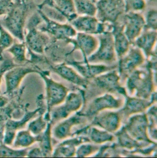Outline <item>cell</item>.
Listing matches in <instances>:
<instances>
[{
	"label": "cell",
	"instance_id": "6da1fadb",
	"mask_svg": "<svg viewBox=\"0 0 157 158\" xmlns=\"http://www.w3.org/2000/svg\"><path fill=\"white\" fill-rule=\"evenodd\" d=\"M37 10L34 0H14L9 12L1 25L20 42L25 41V30L27 19Z\"/></svg>",
	"mask_w": 157,
	"mask_h": 158
},
{
	"label": "cell",
	"instance_id": "7a4b0ae2",
	"mask_svg": "<svg viewBox=\"0 0 157 158\" xmlns=\"http://www.w3.org/2000/svg\"><path fill=\"white\" fill-rule=\"evenodd\" d=\"M144 64L128 77L125 89L130 95L148 99L156 92V72Z\"/></svg>",
	"mask_w": 157,
	"mask_h": 158
},
{
	"label": "cell",
	"instance_id": "3957f363",
	"mask_svg": "<svg viewBox=\"0 0 157 158\" xmlns=\"http://www.w3.org/2000/svg\"><path fill=\"white\" fill-rule=\"evenodd\" d=\"M42 22V19L38 14L30 16L25 25V43L27 49L36 54L43 55L51 40L47 33L38 28Z\"/></svg>",
	"mask_w": 157,
	"mask_h": 158
},
{
	"label": "cell",
	"instance_id": "277c9868",
	"mask_svg": "<svg viewBox=\"0 0 157 158\" xmlns=\"http://www.w3.org/2000/svg\"><path fill=\"white\" fill-rule=\"evenodd\" d=\"M37 9L49 19L61 23H70L78 15L73 0H44L37 4Z\"/></svg>",
	"mask_w": 157,
	"mask_h": 158
},
{
	"label": "cell",
	"instance_id": "5b68a950",
	"mask_svg": "<svg viewBox=\"0 0 157 158\" xmlns=\"http://www.w3.org/2000/svg\"><path fill=\"white\" fill-rule=\"evenodd\" d=\"M38 75L43 79L46 85L45 98L47 109L44 116L47 121L50 122V110L64 102L70 89L63 84L54 80L50 76V71L41 69Z\"/></svg>",
	"mask_w": 157,
	"mask_h": 158
},
{
	"label": "cell",
	"instance_id": "8992f818",
	"mask_svg": "<svg viewBox=\"0 0 157 158\" xmlns=\"http://www.w3.org/2000/svg\"><path fill=\"white\" fill-rule=\"evenodd\" d=\"M85 94L82 90L69 92L64 102L50 111V122L53 125L67 118L73 113L81 111L85 103Z\"/></svg>",
	"mask_w": 157,
	"mask_h": 158
},
{
	"label": "cell",
	"instance_id": "52a82bcc",
	"mask_svg": "<svg viewBox=\"0 0 157 158\" xmlns=\"http://www.w3.org/2000/svg\"><path fill=\"white\" fill-rule=\"evenodd\" d=\"M37 108L33 111H29L26 107L25 113L22 118L18 120L9 119L6 123L5 132L2 143L6 145H12L16 133L18 131L23 129L26 124L33 118L38 116L39 114L45 113L46 111V105H44V98L42 94L39 95L36 99Z\"/></svg>",
	"mask_w": 157,
	"mask_h": 158
},
{
	"label": "cell",
	"instance_id": "ba28073f",
	"mask_svg": "<svg viewBox=\"0 0 157 158\" xmlns=\"http://www.w3.org/2000/svg\"><path fill=\"white\" fill-rule=\"evenodd\" d=\"M98 36L99 44L97 49L87 59V62L113 65L117 60L114 43L113 35L110 31H106Z\"/></svg>",
	"mask_w": 157,
	"mask_h": 158
},
{
	"label": "cell",
	"instance_id": "9c48e42d",
	"mask_svg": "<svg viewBox=\"0 0 157 158\" xmlns=\"http://www.w3.org/2000/svg\"><path fill=\"white\" fill-rule=\"evenodd\" d=\"M37 11L43 19V25H40L38 28L47 33L50 38L51 41H66L69 39L73 38L77 34L76 30L68 22L61 23L49 19L42 10L38 9Z\"/></svg>",
	"mask_w": 157,
	"mask_h": 158
},
{
	"label": "cell",
	"instance_id": "30bf717a",
	"mask_svg": "<svg viewBox=\"0 0 157 158\" xmlns=\"http://www.w3.org/2000/svg\"><path fill=\"white\" fill-rule=\"evenodd\" d=\"M96 17L103 23H114L125 13L124 0H98L95 2Z\"/></svg>",
	"mask_w": 157,
	"mask_h": 158
},
{
	"label": "cell",
	"instance_id": "8fae6325",
	"mask_svg": "<svg viewBox=\"0 0 157 158\" xmlns=\"http://www.w3.org/2000/svg\"><path fill=\"white\" fill-rule=\"evenodd\" d=\"M123 105L122 98L115 97L112 94L105 93L95 98L85 111H80V113L90 121L95 116L101 111L120 109Z\"/></svg>",
	"mask_w": 157,
	"mask_h": 158
},
{
	"label": "cell",
	"instance_id": "7c38bea8",
	"mask_svg": "<svg viewBox=\"0 0 157 158\" xmlns=\"http://www.w3.org/2000/svg\"><path fill=\"white\" fill-rule=\"evenodd\" d=\"M146 62V57L142 51L131 44L127 53L119 59L117 70L121 80H126L128 77Z\"/></svg>",
	"mask_w": 157,
	"mask_h": 158
},
{
	"label": "cell",
	"instance_id": "4fadbf2b",
	"mask_svg": "<svg viewBox=\"0 0 157 158\" xmlns=\"http://www.w3.org/2000/svg\"><path fill=\"white\" fill-rule=\"evenodd\" d=\"M127 132L136 140L147 144L157 143L153 141L148 134V121L145 113L130 116L123 126Z\"/></svg>",
	"mask_w": 157,
	"mask_h": 158
},
{
	"label": "cell",
	"instance_id": "5bb4252c",
	"mask_svg": "<svg viewBox=\"0 0 157 158\" xmlns=\"http://www.w3.org/2000/svg\"><path fill=\"white\" fill-rule=\"evenodd\" d=\"M41 69L36 65L27 64L18 65L9 70L5 73L6 91L4 95L7 97L11 95L14 92L19 89L20 84L24 78L30 73H39Z\"/></svg>",
	"mask_w": 157,
	"mask_h": 158
},
{
	"label": "cell",
	"instance_id": "9a60e30c",
	"mask_svg": "<svg viewBox=\"0 0 157 158\" xmlns=\"http://www.w3.org/2000/svg\"><path fill=\"white\" fill-rule=\"evenodd\" d=\"M70 23L77 32L98 35L106 31H111V23L99 22L96 16L78 15Z\"/></svg>",
	"mask_w": 157,
	"mask_h": 158
},
{
	"label": "cell",
	"instance_id": "2e32d148",
	"mask_svg": "<svg viewBox=\"0 0 157 158\" xmlns=\"http://www.w3.org/2000/svg\"><path fill=\"white\" fill-rule=\"evenodd\" d=\"M66 43L73 45V48L66 54V57L71 55L76 51L79 50L83 55L82 62L87 63L88 57L97 49L99 41L98 38L93 35L78 32L74 38L69 39L66 41Z\"/></svg>",
	"mask_w": 157,
	"mask_h": 158
},
{
	"label": "cell",
	"instance_id": "e0dca14e",
	"mask_svg": "<svg viewBox=\"0 0 157 158\" xmlns=\"http://www.w3.org/2000/svg\"><path fill=\"white\" fill-rule=\"evenodd\" d=\"M122 122L123 117L120 109L119 111L105 110L95 116L89 125L114 134L122 126Z\"/></svg>",
	"mask_w": 157,
	"mask_h": 158
},
{
	"label": "cell",
	"instance_id": "ac0fdd59",
	"mask_svg": "<svg viewBox=\"0 0 157 158\" xmlns=\"http://www.w3.org/2000/svg\"><path fill=\"white\" fill-rule=\"evenodd\" d=\"M123 97L125 98V102L120 110L123 119H126L133 114L145 113L150 106L157 103V92L148 99L130 95L127 93Z\"/></svg>",
	"mask_w": 157,
	"mask_h": 158
},
{
	"label": "cell",
	"instance_id": "d6986e66",
	"mask_svg": "<svg viewBox=\"0 0 157 158\" xmlns=\"http://www.w3.org/2000/svg\"><path fill=\"white\" fill-rule=\"evenodd\" d=\"M92 80L98 88L106 93H119L123 96L127 93L126 89L121 85L117 68L101 74Z\"/></svg>",
	"mask_w": 157,
	"mask_h": 158
},
{
	"label": "cell",
	"instance_id": "ffe728a7",
	"mask_svg": "<svg viewBox=\"0 0 157 158\" xmlns=\"http://www.w3.org/2000/svg\"><path fill=\"white\" fill-rule=\"evenodd\" d=\"M120 19L123 23L124 33L130 42L133 44L135 40L143 32L145 20L144 15L139 12H128L123 14Z\"/></svg>",
	"mask_w": 157,
	"mask_h": 158
},
{
	"label": "cell",
	"instance_id": "44dd1931",
	"mask_svg": "<svg viewBox=\"0 0 157 158\" xmlns=\"http://www.w3.org/2000/svg\"><path fill=\"white\" fill-rule=\"evenodd\" d=\"M87 121L88 119L78 111L55 124L54 128L52 129V136L58 140L66 139L72 137L73 127Z\"/></svg>",
	"mask_w": 157,
	"mask_h": 158
},
{
	"label": "cell",
	"instance_id": "7402d4cb",
	"mask_svg": "<svg viewBox=\"0 0 157 158\" xmlns=\"http://www.w3.org/2000/svg\"><path fill=\"white\" fill-rule=\"evenodd\" d=\"M65 63L73 67L81 76L89 81L101 74L117 68V65L85 63L82 61L78 62L74 60H66Z\"/></svg>",
	"mask_w": 157,
	"mask_h": 158
},
{
	"label": "cell",
	"instance_id": "603a6c76",
	"mask_svg": "<svg viewBox=\"0 0 157 158\" xmlns=\"http://www.w3.org/2000/svg\"><path fill=\"white\" fill-rule=\"evenodd\" d=\"M90 142L88 138L85 135H74L62 140L54 148L52 157L71 158L76 156V149L83 143Z\"/></svg>",
	"mask_w": 157,
	"mask_h": 158
},
{
	"label": "cell",
	"instance_id": "cb8c5ba5",
	"mask_svg": "<svg viewBox=\"0 0 157 158\" xmlns=\"http://www.w3.org/2000/svg\"><path fill=\"white\" fill-rule=\"evenodd\" d=\"M50 70L63 79L82 89H87L90 84L88 79L83 78L71 66L65 62L57 65H49Z\"/></svg>",
	"mask_w": 157,
	"mask_h": 158
},
{
	"label": "cell",
	"instance_id": "d4e9b609",
	"mask_svg": "<svg viewBox=\"0 0 157 158\" xmlns=\"http://www.w3.org/2000/svg\"><path fill=\"white\" fill-rule=\"evenodd\" d=\"M74 135L87 136L90 142L99 145L112 143L116 140L114 134L110 133L99 127L90 125H88L73 133L72 136Z\"/></svg>",
	"mask_w": 157,
	"mask_h": 158
},
{
	"label": "cell",
	"instance_id": "484cf974",
	"mask_svg": "<svg viewBox=\"0 0 157 158\" xmlns=\"http://www.w3.org/2000/svg\"><path fill=\"white\" fill-rule=\"evenodd\" d=\"M111 25V33L114 38V48L119 59L127 53L131 44L124 33L125 25L120 19Z\"/></svg>",
	"mask_w": 157,
	"mask_h": 158
},
{
	"label": "cell",
	"instance_id": "4316f807",
	"mask_svg": "<svg viewBox=\"0 0 157 158\" xmlns=\"http://www.w3.org/2000/svg\"><path fill=\"white\" fill-rule=\"evenodd\" d=\"M157 32L156 30H143L135 40L133 45L138 47L143 52L146 59L156 55Z\"/></svg>",
	"mask_w": 157,
	"mask_h": 158
},
{
	"label": "cell",
	"instance_id": "83f0119b",
	"mask_svg": "<svg viewBox=\"0 0 157 158\" xmlns=\"http://www.w3.org/2000/svg\"><path fill=\"white\" fill-rule=\"evenodd\" d=\"M114 135L117 140L116 144L118 147L125 150L133 152L143 147L151 145L136 140L127 132L124 126H122L121 128L114 134Z\"/></svg>",
	"mask_w": 157,
	"mask_h": 158
},
{
	"label": "cell",
	"instance_id": "f1b7e54d",
	"mask_svg": "<svg viewBox=\"0 0 157 158\" xmlns=\"http://www.w3.org/2000/svg\"><path fill=\"white\" fill-rule=\"evenodd\" d=\"M52 124L49 122L46 129L41 134L37 135V142L39 143L44 157H52L54 150L52 145Z\"/></svg>",
	"mask_w": 157,
	"mask_h": 158
},
{
	"label": "cell",
	"instance_id": "f546056e",
	"mask_svg": "<svg viewBox=\"0 0 157 158\" xmlns=\"http://www.w3.org/2000/svg\"><path fill=\"white\" fill-rule=\"evenodd\" d=\"M27 48L25 41L20 43H14L12 45L5 51L12 54L13 60L17 65H24L30 64V60L26 57Z\"/></svg>",
	"mask_w": 157,
	"mask_h": 158
},
{
	"label": "cell",
	"instance_id": "4dcf8cb0",
	"mask_svg": "<svg viewBox=\"0 0 157 158\" xmlns=\"http://www.w3.org/2000/svg\"><path fill=\"white\" fill-rule=\"evenodd\" d=\"M37 142V136L33 135L28 129L17 132L12 147L14 148H28Z\"/></svg>",
	"mask_w": 157,
	"mask_h": 158
},
{
	"label": "cell",
	"instance_id": "1f68e13d",
	"mask_svg": "<svg viewBox=\"0 0 157 158\" xmlns=\"http://www.w3.org/2000/svg\"><path fill=\"white\" fill-rule=\"evenodd\" d=\"M148 121V134L149 137L157 142V103L150 106L145 112Z\"/></svg>",
	"mask_w": 157,
	"mask_h": 158
},
{
	"label": "cell",
	"instance_id": "d6a6232c",
	"mask_svg": "<svg viewBox=\"0 0 157 158\" xmlns=\"http://www.w3.org/2000/svg\"><path fill=\"white\" fill-rule=\"evenodd\" d=\"M76 12L78 15L95 16L96 7L91 0H73Z\"/></svg>",
	"mask_w": 157,
	"mask_h": 158
},
{
	"label": "cell",
	"instance_id": "836d02e7",
	"mask_svg": "<svg viewBox=\"0 0 157 158\" xmlns=\"http://www.w3.org/2000/svg\"><path fill=\"white\" fill-rule=\"evenodd\" d=\"M44 113H41L38 116L30 121L28 125V130L34 135L37 136L41 134L46 129L49 121L44 116Z\"/></svg>",
	"mask_w": 157,
	"mask_h": 158
},
{
	"label": "cell",
	"instance_id": "e575fe53",
	"mask_svg": "<svg viewBox=\"0 0 157 158\" xmlns=\"http://www.w3.org/2000/svg\"><path fill=\"white\" fill-rule=\"evenodd\" d=\"M30 148L17 149L10 148L8 145L0 143V158H24L26 157Z\"/></svg>",
	"mask_w": 157,
	"mask_h": 158
},
{
	"label": "cell",
	"instance_id": "d590c367",
	"mask_svg": "<svg viewBox=\"0 0 157 158\" xmlns=\"http://www.w3.org/2000/svg\"><path fill=\"white\" fill-rule=\"evenodd\" d=\"M101 145L91 142H85L80 144L76 149L75 157L87 158L93 156L99 151Z\"/></svg>",
	"mask_w": 157,
	"mask_h": 158
},
{
	"label": "cell",
	"instance_id": "8d00e7d4",
	"mask_svg": "<svg viewBox=\"0 0 157 158\" xmlns=\"http://www.w3.org/2000/svg\"><path fill=\"white\" fill-rule=\"evenodd\" d=\"M13 36L1 25L0 19V62L3 59V53L14 43Z\"/></svg>",
	"mask_w": 157,
	"mask_h": 158
},
{
	"label": "cell",
	"instance_id": "74e56055",
	"mask_svg": "<svg viewBox=\"0 0 157 158\" xmlns=\"http://www.w3.org/2000/svg\"><path fill=\"white\" fill-rule=\"evenodd\" d=\"M144 17L145 25L143 30H157V7H149Z\"/></svg>",
	"mask_w": 157,
	"mask_h": 158
},
{
	"label": "cell",
	"instance_id": "f35d334b",
	"mask_svg": "<svg viewBox=\"0 0 157 158\" xmlns=\"http://www.w3.org/2000/svg\"><path fill=\"white\" fill-rule=\"evenodd\" d=\"M0 62V94H2L1 90V84L3 75L9 70L18 65L14 63L12 56H8L6 54H4V52L3 53V59Z\"/></svg>",
	"mask_w": 157,
	"mask_h": 158
},
{
	"label": "cell",
	"instance_id": "ab89813d",
	"mask_svg": "<svg viewBox=\"0 0 157 158\" xmlns=\"http://www.w3.org/2000/svg\"><path fill=\"white\" fill-rule=\"evenodd\" d=\"M125 3V12L144 11L146 7L145 0H124Z\"/></svg>",
	"mask_w": 157,
	"mask_h": 158
},
{
	"label": "cell",
	"instance_id": "60d3db41",
	"mask_svg": "<svg viewBox=\"0 0 157 158\" xmlns=\"http://www.w3.org/2000/svg\"><path fill=\"white\" fill-rule=\"evenodd\" d=\"M14 4L13 0H0V17L6 15Z\"/></svg>",
	"mask_w": 157,
	"mask_h": 158
},
{
	"label": "cell",
	"instance_id": "b9f144b4",
	"mask_svg": "<svg viewBox=\"0 0 157 158\" xmlns=\"http://www.w3.org/2000/svg\"><path fill=\"white\" fill-rule=\"evenodd\" d=\"M26 157L28 158H43V153L41 149L39 147L29 148Z\"/></svg>",
	"mask_w": 157,
	"mask_h": 158
},
{
	"label": "cell",
	"instance_id": "7bdbcfd3",
	"mask_svg": "<svg viewBox=\"0 0 157 158\" xmlns=\"http://www.w3.org/2000/svg\"><path fill=\"white\" fill-rule=\"evenodd\" d=\"M6 120L0 115V143H2Z\"/></svg>",
	"mask_w": 157,
	"mask_h": 158
},
{
	"label": "cell",
	"instance_id": "ee69618b",
	"mask_svg": "<svg viewBox=\"0 0 157 158\" xmlns=\"http://www.w3.org/2000/svg\"><path fill=\"white\" fill-rule=\"evenodd\" d=\"M10 100V98L2 94H0V108L5 106Z\"/></svg>",
	"mask_w": 157,
	"mask_h": 158
},
{
	"label": "cell",
	"instance_id": "f6af8a7d",
	"mask_svg": "<svg viewBox=\"0 0 157 158\" xmlns=\"http://www.w3.org/2000/svg\"><path fill=\"white\" fill-rule=\"evenodd\" d=\"M146 2V7H157V0H145Z\"/></svg>",
	"mask_w": 157,
	"mask_h": 158
},
{
	"label": "cell",
	"instance_id": "bcb514c9",
	"mask_svg": "<svg viewBox=\"0 0 157 158\" xmlns=\"http://www.w3.org/2000/svg\"><path fill=\"white\" fill-rule=\"evenodd\" d=\"M91 1H92L93 2H95H95H96V1H98V0H91Z\"/></svg>",
	"mask_w": 157,
	"mask_h": 158
}]
</instances>
